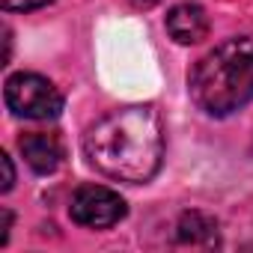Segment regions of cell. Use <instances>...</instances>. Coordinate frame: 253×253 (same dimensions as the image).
<instances>
[{
	"mask_svg": "<svg viewBox=\"0 0 253 253\" xmlns=\"http://www.w3.org/2000/svg\"><path fill=\"white\" fill-rule=\"evenodd\" d=\"M6 104L15 116H24V119H54L60 116L63 110V95L60 89L42 78V75H33V72H18L6 81Z\"/></svg>",
	"mask_w": 253,
	"mask_h": 253,
	"instance_id": "3",
	"label": "cell"
},
{
	"mask_svg": "<svg viewBox=\"0 0 253 253\" xmlns=\"http://www.w3.org/2000/svg\"><path fill=\"white\" fill-rule=\"evenodd\" d=\"M158 3H161V0H131V6H137V9H152Z\"/></svg>",
	"mask_w": 253,
	"mask_h": 253,
	"instance_id": "11",
	"label": "cell"
},
{
	"mask_svg": "<svg viewBox=\"0 0 253 253\" xmlns=\"http://www.w3.org/2000/svg\"><path fill=\"white\" fill-rule=\"evenodd\" d=\"M0 164H3V185H0V191H9V188H12V182H15L12 158H9V155H0Z\"/></svg>",
	"mask_w": 253,
	"mask_h": 253,
	"instance_id": "9",
	"label": "cell"
},
{
	"mask_svg": "<svg viewBox=\"0 0 253 253\" xmlns=\"http://www.w3.org/2000/svg\"><path fill=\"white\" fill-rule=\"evenodd\" d=\"M125 200L104 188V185H84L75 191L72 197V206H69V214L75 223L81 226H89V229H107L113 223H119L125 217Z\"/></svg>",
	"mask_w": 253,
	"mask_h": 253,
	"instance_id": "4",
	"label": "cell"
},
{
	"mask_svg": "<svg viewBox=\"0 0 253 253\" xmlns=\"http://www.w3.org/2000/svg\"><path fill=\"white\" fill-rule=\"evenodd\" d=\"M191 95L211 116L244 107L253 98V42L226 39L209 51L191 72Z\"/></svg>",
	"mask_w": 253,
	"mask_h": 253,
	"instance_id": "2",
	"label": "cell"
},
{
	"mask_svg": "<svg viewBox=\"0 0 253 253\" xmlns=\"http://www.w3.org/2000/svg\"><path fill=\"white\" fill-rule=\"evenodd\" d=\"M89 164L119 182H149L164 158L161 116L149 104H131L101 116L84 137Z\"/></svg>",
	"mask_w": 253,
	"mask_h": 253,
	"instance_id": "1",
	"label": "cell"
},
{
	"mask_svg": "<svg viewBox=\"0 0 253 253\" xmlns=\"http://www.w3.org/2000/svg\"><path fill=\"white\" fill-rule=\"evenodd\" d=\"M176 238L182 244H211L217 238V223L203 211H185L176 223Z\"/></svg>",
	"mask_w": 253,
	"mask_h": 253,
	"instance_id": "7",
	"label": "cell"
},
{
	"mask_svg": "<svg viewBox=\"0 0 253 253\" xmlns=\"http://www.w3.org/2000/svg\"><path fill=\"white\" fill-rule=\"evenodd\" d=\"M24 161L30 164L33 173H54L63 161V146L57 140V134H45V131H30L18 140Z\"/></svg>",
	"mask_w": 253,
	"mask_h": 253,
	"instance_id": "6",
	"label": "cell"
},
{
	"mask_svg": "<svg viewBox=\"0 0 253 253\" xmlns=\"http://www.w3.org/2000/svg\"><path fill=\"white\" fill-rule=\"evenodd\" d=\"M3 3L6 12H27V9H39L45 3H51V0H0Z\"/></svg>",
	"mask_w": 253,
	"mask_h": 253,
	"instance_id": "8",
	"label": "cell"
},
{
	"mask_svg": "<svg viewBox=\"0 0 253 253\" xmlns=\"http://www.w3.org/2000/svg\"><path fill=\"white\" fill-rule=\"evenodd\" d=\"M167 33L179 45H197L209 36V15L197 3H179L167 12Z\"/></svg>",
	"mask_w": 253,
	"mask_h": 253,
	"instance_id": "5",
	"label": "cell"
},
{
	"mask_svg": "<svg viewBox=\"0 0 253 253\" xmlns=\"http://www.w3.org/2000/svg\"><path fill=\"white\" fill-rule=\"evenodd\" d=\"M0 214H3V232H0V244H6V241H9V223H12V214H9V209H3Z\"/></svg>",
	"mask_w": 253,
	"mask_h": 253,
	"instance_id": "10",
	"label": "cell"
}]
</instances>
